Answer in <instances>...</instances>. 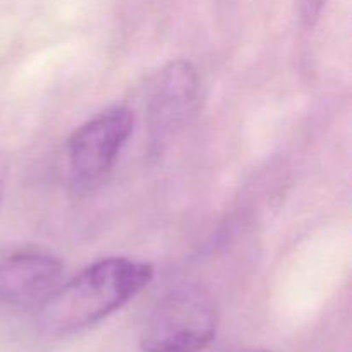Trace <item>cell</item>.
Listing matches in <instances>:
<instances>
[{"label": "cell", "instance_id": "8992f818", "mask_svg": "<svg viewBox=\"0 0 352 352\" xmlns=\"http://www.w3.org/2000/svg\"><path fill=\"white\" fill-rule=\"evenodd\" d=\"M327 0H299V16L305 26L311 28L318 21Z\"/></svg>", "mask_w": 352, "mask_h": 352}, {"label": "cell", "instance_id": "7a4b0ae2", "mask_svg": "<svg viewBox=\"0 0 352 352\" xmlns=\"http://www.w3.org/2000/svg\"><path fill=\"white\" fill-rule=\"evenodd\" d=\"M217 306L196 285H182L155 305L140 336L143 352H201L217 336Z\"/></svg>", "mask_w": 352, "mask_h": 352}, {"label": "cell", "instance_id": "3957f363", "mask_svg": "<svg viewBox=\"0 0 352 352\" xmlns=\"http://www.w3.org/2000/svg\"><path fill=\"white\" fill-rule=\"evenodd\" d=\"M134 116L127 107L113 105L86 120L72 133L67 153L71 170L79 181L93 182L110 172L129 141Z\"/></svg>", "mask_w": 352, "mask_h": 352}, {"label": "cell", "instance_id": "277c9868", "mask_svg": "<svg viewBox=\"0 0 352 352\" xmlns=\"http://www.w3.org/2000/svg\"><path fill=\"white\" fill-rule=\"evenodd\" d=\"M198 72L188 60H174L157 72L148 95L150 143L160 150L195 113L198 105Z\"/></svg>", "mask_w": 352, "mask_h": 352}, {"label": "cell", "instance_id": "52a82bcc", "mask_svg": "<svg viewBox=\"0 0 352 352\" xmlns=\"http://www.w3.org/2000/svg\"><path fill=\"white\" fill-rule=\"evenodd\" d=\"M258 352H268V351H258Z\"/></svg>", "mask_w": 352, "mask_h": 352}, {"label": "cell", "instance_id": "6da1fadb", "mask_svg": "<svg viewBox=\"0 0 352 352\" xmlns=\"http://www.w3.org/2000/svg\"><path fill=\"white\" fill-rule=\"evenodd\" d=\"M153 267L129 258H105L64 285L40 309V327L48 336H71L96 325L140 294L153 278Z\"/></svg>", "mask_w": 352, "mask_h": 352}, {"label": "cell", "instance_id": "5b68a950", "mask_svg": "<svg viewBox=\"0 0 352 352\" xmlns=\"http://www.w3.org/2000/svg\"><path fill=\"white\" fill-rule=\"evenodd\" d=\"M57 258L43 253H19L0 263V302L30 306L43 302L62 278Z\"/></svg>", "mask_w": 352, "mask_h": 352}]
</instances>
